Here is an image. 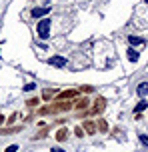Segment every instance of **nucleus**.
<instances>
[{
	"instance_id": "nucleus-15",
	"label": "nucleus",
	"mask_w": 148,
	"mask_h": 152,
	"mask_svg": "<svg viewBox=\"0 0 148 152\" xmlns=\"http://www.w3.org/2000/svg\"><path fill=\"white\" fill-rule=\"evenodd\" d=\"M20 126H14V128H0V134H14V132H20Z\"/></svg>"
},
{
	"instance_id": "nucleus-3",
	"label": "nucleus",
	"mask_w": 148,
	"mask_h": 152,
	"mask_svg": "<svg viewBox=\"0 0 148 152\" xmlns=\"http://www.w3.org/2000/svg\"><path fill=\"white\" fill-rule=\"evenodd\" d=\"M104 108H106V98L104 96H98V98L94 100V106L90 112H84L82 116H92V114H102L104 112Z\"/></svg>"
},
{
	"instance_id": "nucleus-6",
	"label": "nucleus",
	"mask_w": 148,
	"mask_h": 152,
	"mask_svg": "<svg viewBox=\"0 0 148 152\" xmlns=\"http://www.w3.org/2000/svg\"><path fill=\"white\" fill-rule=\"evenodd\" d=\"M82 128H84V132L86 134H94L96 132V122H92V120H84V124H82Z\"/></svg>"
},
{
	"instance_id": "nucleus-17",
	"label": "nucleus",
	"mask_w": 148,
	"mask_h": 152,
	"mask_svg": "<svg viewBox=\"0 0 148 152\" xmlns=\"http://www.w3.org/2000/svg\"><path fill=\"white\" fill-rule=\"evenodd\" d=\"M54 94H56V90H44L42 92V100H50Z\"/></svg>"
},
{
	"instance_id": "nucleus-9",
	"label": "nucleus",
	"mask_w": 148,
	"mask_h": 152,
	"mask_svg": "<svg viewBox=\"0 0 148 152\" xmlns=\"http://www.w3.org/2000/svg\"><path fill=\"white\" fill-rule=\"evenodd\" d=\"M126 56H128V60H130V62H138V58H140V54L136 52L134 48H128V52H126Z\"/></svg>"
},
{
	"instance_id": "nucleus-18",
	"label": "nucleus",
	"mask_w": 148,
	"mask_h": 152,
	"mask_svg": "<svg viewBox=\"0 0 148 152\" xmlns=\"http://www.w3.org/2000/svg\"><path fill=\"white\" fill-rule=\"evenodd\" d=\"M74 134H76L78 138H82L84 136V128H82V126H76V128H74Z\"/></svg>"
},
{
	"instance_id": "nucleus-13",
	"label": "nucleus",
	"mask_w": 148,
	"mask_h": 152,
	"mask_svg": "<svg viewBox=\"0 0 148 152\" xmlns=\"http://www.w3.org/2000/svg\"><path fill=\"white\" fill-rule=\"evenodd\" d=\"M88 104H90V100H88V98H80V100L76 102V104H74V108H78V110H82V108H86Z\"/></svg>"
},
{
	"instance_id": "nucleus-7",
	"label": "nucleus",
	"mask_w": 148,
	"mask_h": 152,
	"mask_svg": "<svg viewBox=\"0 0 148 152\" xmlns=\"http://www.w3.org/2000/svg\"><path fill=\"white\" fill-rule=\"evenodd\" d=\"M48 12H50V6H44V8H34V10H32V16H34V18H42V16H46Z\"/></svg>"
},
{
	"instance_id": "nucleus-19",
	"label": "nucleus",
	"mask_w": 148,
	"mask_h": 152,
	"mask_svg": "<svg viewBox=\"0 0 148 152\" xmlns=\"http://www.w3.org/2000/svg\"><path fill=\"white\" fill-rule=\"evenodd\" d=\"M138 140H140L144 146H148V136H146V134H140V136H138Z\"/></svg>"
},
{
	"instance_id": "nucleus-20",
	"label": "nucleus",
	"mask_w": 148,
	"mask_h": 152,
	"mask_svg": "<svg viewBox=\"0 0 148 152\" xmlns=\"http://www.w3.org/2000/svg\"><path fill=\"white\" fill-rule=\"evenodd\" d=\"M4 152H18V146H16V144H12V146H8V148H6Z\"/></svg>"
},
{
	"instance_id": "nucleus-8",
	"label": "nucleus",
	"mask_w": 148,
	"mask_h": 152,
	"mask_svg": "<svg viewBox=\"0 0 148 152\" xmlns=\"http://www.w3.org/2000/svg\"><path fill=\"white\" fill-rule=\"evenodd\" d=\"M66 138H68V128L56 130V140H58V142H62V140H66Z\"/></svg>"
},
{
	"instance_id": "nucleus-4",
	"label": "nucleus",
	"mask_w": 148,
	"mask_h": 152,
	"mask_svg": "<svg viewBox=\"0 0 148 152\" xmlns=\"http://www.w3.org/2000/svg\"><path fill=\"white\" fill-rule=\"evenodd\" d=\"M78 94H80V90H76V88H70V90L58 92L56 100H70V98H78Z\"/></svg>"
},
{
	"instance_id": "nucleus-21",
	"label": "nucleus",
	"mask_w": 148,
	"mask_h": 152,
	"mask_svg": "<svg viewBox=\"0 0 148 152\" xmlns=\"http://www.w3.org/2000/svg\"><path fill=\"white\" fill-rule=\"evenodd\" d=\"M34 88H36V84H26V86H24V92L26 90H34Z\"/></svg>"
},
{
	"instance_id": "nucleus-14",
	"label": "nucleus",
	"mask_w": 148,
	"mask_h": 152,
	"mask_svg": "<svg viewBox=\"0 0 148 152\" xmlns=\"http://www.w3.org/2000/svg\"><path fill=\"white\" fill-rule=\"evenodd\" d=\"M146 108H148L146 100H140V102H138V104H136V108H134V112H136V114H140L142 110H146Z\"/></svg>"
},
{
	"instance_id": "nucleus-11",
	"label": "nucleus",
	"mask_w": 148,
	"mask_h": 152,
	"mask_svg": "<svg viewBox=\"0 0 148 152\" xmlns=\"http://www.w3.org/2000/svg\"><path fill=\"white\" fill-rule=\"evenodd\" d=\"M128 42L132 46H142L144 44V38H138V36H128Z\"/></svg>"
},
{
	"instance_id": "nucleus-5",
	"label": "nucleus",
	"mask_w": 148,
	"mask_h": 152,
	"mask_svg": "<svg viewBox=\"0 0 148 152\" xmlns=\"http://www.w3.org/2000/svg\"><path fill=\"white\" fill-rule=\"evenodd\" d=\"M48 64L56 66V68H64L66 66V58L64 56H52V58H48Z\"/></svg>"
},
{
	"instance_id": "nucleus-1",
	"label": "nucleus",
	"mask_w": 148,
	"mask_h": 152,
	"mask_svg": "<svg viewBox=\"0 0 148 152\" xmlns=\"http://www.w3.org/2000/svg\"><path fill=\"white\" fill-rule=\"evenodd\" d=\"M72 108V102L70 100H56L52 106H42L38 110L40 116H44V114H58V112H68Z\"/></svg>"
},
{
	"instance_id": "nucleus-25",
	"label": "nucleus",
	"mask_w": 148,
	"mask_h": 152,
	"mask_svg": "<svg viewBox=\"0 0 148 152\" xmlns=\"http://www.w3.org/2000/svg\"><path fill=\"white\" fill-rule=\"evenodd\" d=\"M6 120V118H4V116H2V114H0V124H2V122Z\"/></svg>"
},
{
	"instance_id": "nucleus-23",
	"label": "nucleus",
	"mask_w": 148,
	"mask_h": 152,
	"mask_svg": "<svg viewBox=\"0 0 148 152\" xmlns=\"http://www.w3.org/2000/svg\"><path fill=\"white\" fill-rule=\"evenodd\" d=\"M80 90H82V92H92V86H82Z\"/></svg>"
},
{
	"instance_id": "nucleus-12",
	"label": "nucleus",
	"mask_w": 148,
	"mask_h": 152,
	"mask_svg": "<svg viewBox=\"0 0 148 152\" xmlns=\"http://www.w3.org/2000/svg\"><path fill=\"white\" fill-rule=\"evenodd\" d=\"M96 124H98V126H96V128L100 130V132H108V122L104 120V118H100V120L96 122Z\"/></svg>"
},
{
	"instance_id": "nucleus-26",
	"label": "nucleus",
	"mask_w": 148,
	"mask_h": 152,
	"mask_svg": "<svg viewBox=\"0 0 148 152\" xmlns=\"http://www.w3.org/2000/svg\"><path fill=\"white\" fill-rule=\"evenodd\" d=\"M146 4H148V0H146Z\"/></svg>"
},
{
	"instance_id": "nucleus-10",
	"label": "nucleus",
	"mask_w": 148,
	"mask_h": 152,
	"mask_svg": "<svg viewBox=\"0 0 148 152\" xmlns=\"http://www.w3.org/2000/svg\"><path fill=\"white\" fill-rule=\"evenodd\" d=\"M136 92H138V96H146L148 94V82H142V84H138V88H136Z\"/></svg>"
},
{
	"instance_id": "nucleus-24",
	"label": "nucleus",
	"mask_w": 148,
	"mask_h": 152,
	"mask_svg": "<svg viewBox=\"0 0 148 152\" xmlns=\"http://www.w3.org/2000/svg\"><path fill=\"white\" fill-rule=\"evenodd\" d=\"M52 152H66V150H62V148H52Z\"/></svg>"
},
{
	"instance_id": "nucleus-22",
	"label": "nucleus",
	"mask_w": 148,
	"mask_h": 152,
	"mask_svg": "<svg viewBox=\"0 0 148 152\" xmlns=\"http://www.w3.org/2000/svg\"><path fill=\"white\" fill-rule=\"evenodd\" d=\"M14 120H16V114H10V116H8V120H6V122H8V124H12V122H14Z\"/></svg>"
},
{
	"instance_id": "nucleus-16",
	"label": "nucleus",
	"mask_w": 148,
	"mask_h": 152,
	"mask_svg": "<svg viewBox=\"0 0 148 152\" xmlns=\"http://www.w3.org/2000/svg\"><path fill=\"white\" fill-rule=\"evenodd\" d=\"M40 104V98H28L26 100V106L28 108H34V106H38Z\"/></svg>"
},
{
	"instance_id": "nucleus-2",
	"label": "nucleus",
	"mask_w": 148,
	"mask_h": 152,
	"mask_svg": "<svg viewBox=\"0 0 148 152\" xmlns=\"http://www.w3.org/2000/svg\"><path fill=\"white\" fill-rule=\"evenodd\" d=\"M36 34H38L42 40H46L48 36H50V20L48 18H42L38 22V26H36Z\"/></svg>"
}]
</instances>
